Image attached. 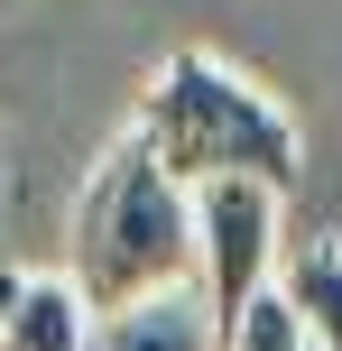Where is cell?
<instances>
[{
  "instance_id": "obj_1",
  "label": "cell",
  "mask_w": 342,
  "mask_h": 351,
  "mask_svg": "<svg viewBox=\"0 0 342 351\" xmlns=\"http://www.w3.org/2000/svg\"><path fill=\"white\" fill-rule=\"evenodd\" d=\"M130 139L176 176V185L259 176V185L296 194V176H306V139H296L287 102L259 93L241 65H222V56H204V47H176L148 74V102H139V130H130Z\"/></svg>"
},
{
  "instance_id": "obj_2",
  "label": "cell",
  "mask_w": 342,
  "mask_h": 351,
  "mask_svg": "<svg viewBox=\"0 0 342 351\" xmlns=\"http://www.w3.org/2000/svg\"><path fill=\"white\" fill-rule=\"evenodd\" d=\"M65 278L93 315L167 296V287H195V185H176L139 139H121L93 167V185L74 194Z\"/></svg>"
},
{
  "instance_id": "obj_3",
  "label": "cell",
  "mask_w": 342,
  "mask_h": 351,
  "mask_svg": "<svg viewBox=\"0 0 342 351\" xmlns=\"http://www.w3.org/2000/svg\"><path fill=\"white\" fill-rule=\"evenodd\" d=\"M278 204L287 194L259 185V176L195 185V296L213 305V324H232L269 287V268H278Z\"/></svg>"
},
{
  "instance_id": "obj_4",
  "label": "cell",
  "mask_w": 342,
  "mask_h": 351,
  "mask_svg": "<svg viewBox=\"0 0 342 351\" xmlns=\"http://www.w3.org/2000/svg\"><path fill=\"white\" fill-rule=\"evenodd\" d=\"M84 351H222V324H213V305H204L195 287H167V296L93 315Z\"/></svg>"
},
{
  "instance_id": "obj_5",
  "label": "cell",
  "mask_w": 342,
  "mask_h": 351,
  "mask_svg": "<svg viewBox=\"0 0 342 351\" xmlns=\"http://www.w3.org/2000/svg\"><path fill=\"white\" fill-rule=\"evenodd\" d=\"M93 305L74 278H0V351H84Z\"/></svg>"
},
{
  "instance_id": "obj_6",
  "label": "cell",
  "mask_w": 342,
  "mask_h": 351,
  "mask_svg": "<svg viewBox=\"0 0 342 351\" xmlns=\"http://www.w3.org/2000/svg\"><path fill=\"white\" fill-rule=\"evenodd\" d=\"M269 287L296 305V324H306L315 351H342V241H296V250H278Z\"/></svg>"
},
{
  "instance_id": "obj_7",
  "label": "cell",
  "mask_w": 342,
  "mask_h": 351,
  "mask_svg": "<svg viewBox=\"0 0 342 351\" xmlns=\"http://www.w3.org/2000/svg\"><path fill=\"white\" fill-rule=\"evenodd\" d=\"M222 351H306V324H296V305L278 296V287H259V296L222 324Z\"/></svg>"
},
{
  "instance_id": "obj_8",
  "label": "cell",
  "mask_w": 342,
  "mask_h": 351,
  "mask_svg": "<svg viewBox=\"0 0 342 351\" xmlns=\"http://www.w3.org/2000/svg\"><path fill=\"white\" fill-rule=\"evenodd\" d=\"M306 351H315V342H306Z\"/></svg>"
}]
</instances>
